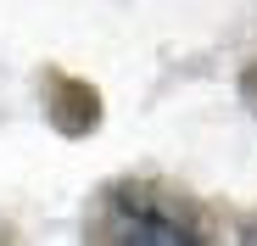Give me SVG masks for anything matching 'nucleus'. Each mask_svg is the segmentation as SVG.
Segmentation results:
<instances>
[{
  "label": "nucleus",
  "mask_w": 257,
  "mask_h": 246,
  "mask_svg": "<svg viewBox=\"0 0 257 246\" xmlns=\"http://www.w3.org/2000/svg\"><path fill=\"white\" fill-rule=\"evenodd\" d=\"M106 218H112L117 240H140V246H185V240H196V229L174 207H151L146 196H128V207H117Z\"/></svg>",
  "instance_id": "obj_1"
},
{
  "label": "nucleus",
  "mask_w": 257,
  "mask_h": 246,
  "mask_svg": "<svg viewBox=\"0 0 257 246\" xmlns=\"http://www.w3.org/2000/svg\"><path fill=\"white\" fill-rule=\"evenodd\" d=\"M246 240H257V224H251V229H246Z\"/></svg>",
  "instance_id": "obj_3"
},
{
  "label": "nucleus",
  "mask_w": 257,
  "mask_h": 246,
  "mask_svg": "<svg viewBox=\"0 0 257 246\" xmlns=\"http://www.w3.org/2000/svg\"><path fill=\"white\" fill-rule=\"evenodd\" d=\"M51 117H56V129H62V135H84V129H95L101 101H95L90 84H73V78H62V84L51 90Z\"/></svg>",
  "instance_id": "obj_2"
}]
</instances>
